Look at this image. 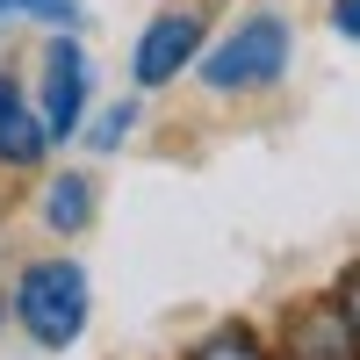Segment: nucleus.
Here are the masks:
<instances>
[{
	"label": "nucleus",
	"mask_w": 360,
	"mask_h": 360,
	"mask_svg": "<svg viewBox=\"0 0 360 360\" xmlns=\"http://www.w3.org/2000/svg\"><path fill=\"white\" fill-rule=\"evenodd\" d=\"M8 310H15V324H22V332L37 339L44 353L79 346L86 317H94V288H86V266H79V259H29L22 274H15Z\"/></svg>",
	"instance_id": "obj_1"
},
{
	"label": "nucleus",
	"mask_w": 360,
	"mask_h": 360,
	"mask_svg": "<svg viewBox=\"0 0 360 360\" xmlns=\"http://www.w3.org/2000/svg\"><path fill=\"white\" fill-rule=\"evenodd\" d=\"M288 51H295V37H288L281 15H245L217 44H202L195 72H202L209 94H259V86H274L288 72Z\"/></svg>",
	"instance_id": "obj_2"
},
{
	"label": "nucleus",
	"mask_w": 360,
	"mask_h": 360,
	"mask_svg": "<svg viewBox=\"0 0 360 360\" xmlns=\"http://www.w3.org/2000/svg\"><path fill=\"white\" fill-rule=\"evenodd\" d=\"M86 108H94V65H86L79 37H51L44 44V79H37V115L51 144H65L86 130Z\"/></svg>",
	"instance_id": "obj_3"
},
{
	"label": "nucleus",
	"mask_w": 360,
	"mask_h": 360,
	"mask_svg": "<svg viewBox=\"0 0 360 360\" xmlns=\"http://www.w3.org/2000/svg\"><path fill=\"white\" fill-rule=\"evenodd\" d=\"M202 44H209L202 8H166V15L144 22V37H137V51H130V79H137V86H173V79L202 58Z\"/></svg>",
	"instance_id": "obj_4"
},
{
	"label": "nucleus",
	"mask_w": 360,
	"mask_h": 360,
	"mask_svg": "<svg viewBox=\"0 0 360 360\" xmlns=\"http://www.w3.org/2000/svg\"><path fill=\"white\" fill-rule=\"evenodd\" d=\"M44 152H51V130L37 115V94H22L15 72H0V166L29 173V166H44Z\"/></svg>",
	"instance_id": "obj_5"
},
{
	"label": "nucleus",
	"mask_w": 360,
	"mask_h": 360,
	"mask_svg": "<svg viewBox=\"0 0 360 360\" xmlns=\"http://www.w3.org/2000/svg\"><path fill=\"white\" fill-rule=\"evenodd\" d=\"M86 217H94V180H86V173H58L51 188H44V224L58 238H79Z\"/></svg>",
	"instance_id": "obj_6"
},
{
	"label": "nucleus",
	"mask_w": 360,
	"mask_h": 360,
	"mask_svg": "<svg viewBox=\"0 0 360 360\" xmlns=\"http://www.w3.org/2000/svg\"><path fill=\"white\" fill-rule=\"evenodd\" d=\"M188 360H274V353H266V339L252 332V324H217Z\"/></svg>",
	"instance_id": "obj_7"
},
{
	"label": "nucleus",
	"mask_w": 360,
	"mask_h": 360,
	"mask_svg": "<svg viewBox=\"0 0 360 360\" xmlns=\"http://www.w3.org/2000/svg\"><path fill=\"white\" fill-rule=\"evenodd\" d=\"M130 123H137V108H130V101H115V108L101 115V123H86L79 137H86V144H94V152H115V144H123V137H130Z\"/></svg>",
	"instance_id": "obj_8"
},
{
	"label": "nucleus",
	"mask_w": 360,
	"mask_h": 360,
	"mask_svg": "<svg viewBox=\"0 0 360 360\" xmlns=\"http://www.w3.org/2000/svg\"><path fill=\"white\" fill-rule=\"evenodd\" d=\"M332 303H339V317H346V339H353V353H360V266L339 281V295H332Z\"/></svg>",
	"instance_id": "obj_9"
},
{
	"label": "nucleus",
	"mask_w": 360,
	"mask_h": 360,
	"mask_svg": "<svg viewBox=\"0 0 360 360\" xmlns=\"http://www.w3.org/2000/svg\"><path fill=\"white\" fill-rule=\"evenodd\" d=\"M22 15H44V22H65V29H72V22H79V0H29Z\"/></svg>",
	"instance_id": "obj_10"
},
{
	"label": "nucleus",
	"mask_w": 360,
	"mask_h": 360,
	"mask_svg": "<svg viewBox=\"0 0 360 360\" xmlns=\"http://www.w3.org/2000/svg\"><path fill=\"white\" fill-rule=\"evenodd\" d=\"M332 29L346 44H360V0H332Z\"/></svg>",
	"instance_id": "obj_11"
},
{
	"label": "nucleus",
	"mask_w": 360,
	"mask_h": 360,
	"mask_svg": "<svg viewBox=\"0 0 360 360\" xmlns=\"http://www.w3.org/2000/svg\"><path fill=\"white\" fill-rule=\"evenodd\" d=\"M15 8H29V0H0V15H15Z\"/></svg>",
	"instance_id": "obj_12"
}]
</instances>
